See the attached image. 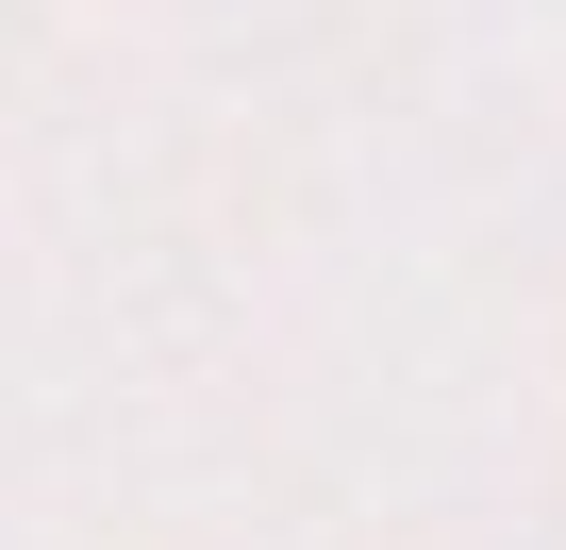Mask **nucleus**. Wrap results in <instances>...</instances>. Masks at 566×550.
I'll list each match as a JSON object with an SVG mask.
<instances>
[]
</instances>
